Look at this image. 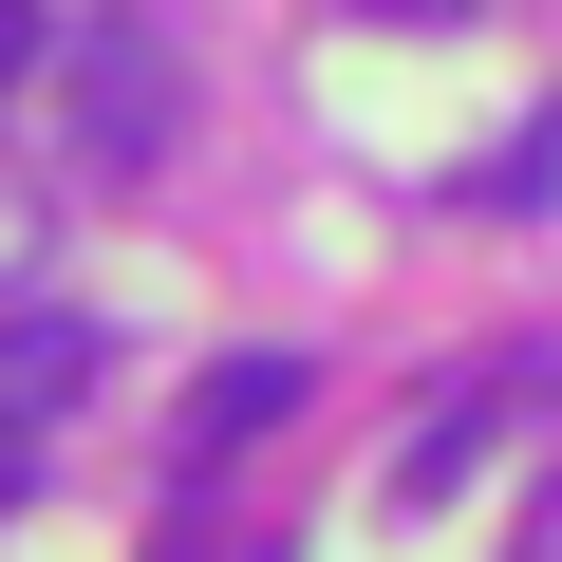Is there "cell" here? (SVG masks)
<instances>
[{
	"mask_svg": "<svg viewBox=\"0 0 562 562\" xmlns=\"http://www.w3.org/2000/svg\"><path fill=\"white\" fill-rule=\"evenodd\" d=\"M20 57H38V0H0V76H20Z\"/></svg>",
	"mask_w": 562,
	"mask_h": 562,
	"instance_id": "3",
	"label": "cell"
},
{
	"mask_svg": "<svg viewBox=\"0 0 562 562\" xmlns=\"http://www.w3.org/2000/svg\"><path fill=\"white\" fill-rule=\"evenodd\" d=\"M76 94H94V150H113V169L169 150V57H150V20H94V38H76Z\"/></svg>",
	"mask_w": 562,
	"mask_h": 562,
	"instance_id": "1",
	"label": "cell"
},
{
	"mask_svg": "<svg viewBox=\"0 0 562 562\" xmlns=\"http://www.w3.org/2000/svg\"><path fill=\"white\" fill-rule=\"evenodd\" d=\"M357 20H469V0H357Z\"/></svg>",
	"mask_w": 562,
	"mask_h": 562,
	"instance_id": "4",
	"label": "cell"
},
{
	"mask_svg": "<svg viewBox=\"0 0 562 562\" xmlns=\"http://www.w3.org/2000/svg\"><path fill=\"white\" fill-rule=\"evenodd\" d=\"M281 413H301V357H225L206 394H188V469H225L244 431H281Z\"/></svg>",
	"mask_w": 562,
	"mask_h": 562,
	"instance_id": "2",
	"label": "cell"
}]
</instances>
